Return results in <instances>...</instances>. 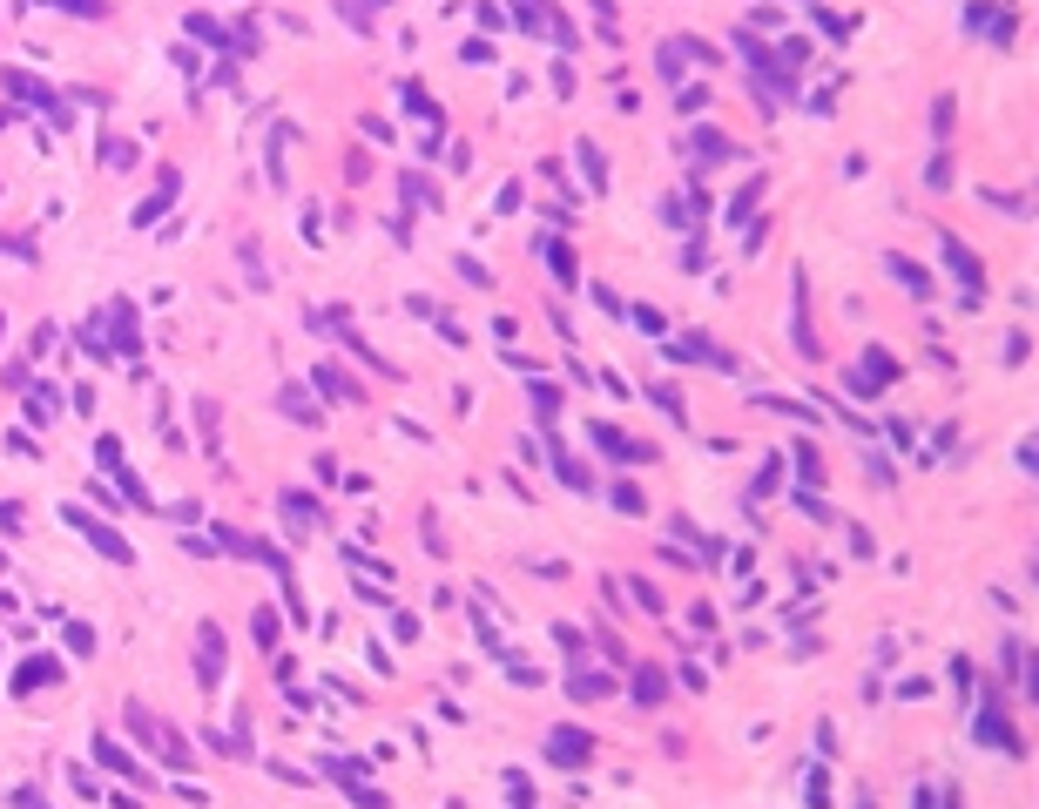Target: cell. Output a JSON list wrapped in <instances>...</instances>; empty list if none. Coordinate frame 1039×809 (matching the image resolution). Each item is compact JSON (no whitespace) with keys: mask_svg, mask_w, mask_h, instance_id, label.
I'll return each mask as SVG.
<instances>
[{"mask_svg":"<svg viewBox=\"0 0 1039 809\" xmlns=\"http://www.w3.org/2000/svg\"><path fill=\"white\" fill-rule=\"evenodd\" d=\"M939 256L951 264V277H959L965 304H979V297H985V277H979V256L965 250V236H939Z\"/></svg>","mask_w":1039,"mask_h":809,"instance_id":"1","label":"cell"},{"mask_svg":"<svg viewBox=\"0 0 1039 809\" xmlns=\"http://www.w3.org/2000/svg\"><path fill=\"white\" fill-rule=\"evenodd\" d=\"M68 526H75V533H89V540L101 546V554H109L115 566H129L135 554H129V540H122V533H109V526H101V520H89V513H81V506H68Z\"/></svg>","mask_w":1039,"mask_h":809,"instance_id":"2","label":"cell"},{"mask_svg":"<svg viewBox=\"0 0 1039 809\" xmlns=\"http://www.w3.org/2000/svg\"><path fill=\"white\" fill-rule=\"evenodd\" d=\"M594 445H601L608 459H621V466H648V459H655V445L628 439V432H614V425H594Z\"/></svg>","mask_w":1039,"mask_h":809,"instance_id":"3","label":"cell"},{"mask_svg":"<svg viewBox=\"0 0 1039 809\" xmlns=\"http://www.w3.org/2000/svg\"><path fill=\"white\" fill-rule=\"evenodd\" d=\"M196 681H203V688H216V681H223V634H216L210 621L196 627Z\"/></svg>","mask_w":1039,"mask_h":809,"instance_id":"4","label":"cell"},{"mask_svg":"<svg viewBox=\"0 0 1039 809\" xmlns=\"http://www.w3.org/2000/svg\"><path fill=\"white\" fill-rule=\"evenodd\" d=\"M965 21H972V34H985V41H1006V34H1013V14H1006V7H992V0L965 7Z\"/></svg>","mask_w":1039,"mask_h":809,"instance_id":"5","label":"cell"},{"mask_svg":"<svg viewBox=\"0 0 1039 809\" xmlns=\"http://www.w3.org/2000/svg\"><path fill=\"white\" fill-rule=\"evenodd\" d=\"M979 742H985V749H1026V742L1013 735L1006 709H985V715H979Z\"/></svg>","mask_w":1039,"mask_h":809,"instance_id":"6","label":"cell"},{"mask_svg":"<svg viewBox=\"0 0 1039 809\" xmlns=\"http://www.w3.org/2000/svg\"><path fill=\"white\" fill-rule=\"evenodd\" d=\"M587 749H594V742H587L581 729H553V735H547V755H553V762H587Z\"/></svg>","mask_w":1039,"mask_h":809,"instance_id":"7","label":"cell"},{"mask_svg":"<svg viewBox=\"0 0 1039 809\" xmlns=\"http://www.w3.org/2000/svg\"><path fill=\"white\" fill-rule=\"evenodd\" d=\"M885 378H891V351H871V358H864V365L851 371V391H864V399H871Z\"/></svg>","mask_w":1039,"mask_h":809,"instance_id":"8","label":"cell"},{"mask_svg":"<svg viewBox=\"0 0 1039 809\" xmlns=\"http://www.w3.org/2000/svg\"><path fill=\"white\" fill-rule=\"evenodd\" d=\"M284 526L290 533H310V526H318V499H310V493H284Z\"/></svg>","mask_w":1039,"mask_h":809,"instance_id":"9","label":"cell"},{"mask_svg":"<svg viewBox=\"0 0 1039 809\" xmlns=\"http://www.w3.org/2000/svg\"><path fill=\"white\" fill-rule=\"evenodd\" d=\"M553 472H561V479H567V486H574V493H587V486H594V479H587V466H581L574 452H567L561 439H553Z\"/></svg>","mask_w":1039,"mask_h":809,"instance_id":"10","label":"cell"},{"mask_svg":"<svg viewBox=\"0 0 1039 809\" xmlns=\"http://www.w3.org/2000/svg\"><path fill=\"white\" fill-rule=\"evenodd\" d=\"M55 681H61V661H27L21 675H14V688H21V695H27V688H55Z\"/></svg>","mask_w":1039,"mask_h":809,"instance_id":"11","label":"cell"},{"mask_svg":"<svg viewBox=\"0 0 1039 809\" xmlns=\"http://www.w3.org/2000/svg\"><path fill=\"white\" fill-rule=\"evenodd\" d=\"M95 755H101V762L115 769V776H135V783H149V776H142V762H135V755H122V749L109 742V735H101V742H95Z\"/></svg>","mask_w":1039,"mask_h":809,"instance_id":"12","label":"cell"},{"mask_svg":"<svg viewBox=\"0 0 1039 809\" xmlns=\"http://www.w3.org/2000/svg\"><path fill=\"white\" fill-rule=\"evenodd\" d=\"M891 277H897V284H905V290H911V297H931V277H925V270H918V264H911V256H891Z\"/></svg>","mask_w":1039,"mask_h":809,"instance_id":"13","label":"cell"},{"mask_svg":"<svg viewBox=\"0 0 1039 809\" xmlns=\"http://www.w3.org/2000/svg\"><path fill=\"white\" fill-rule=\"evenodd\" d=\"M318 385H324V399H338V405L352 399V405H358V385H352V378H344L338 365H318Z\"/></svg>","mask_w":1039,"mask_h":809,"instance_id":"14","label":"cell"},{"mask_svg":"<svg viewBox=\"0 0 1039 809\" xmlns=\"http://www.w3.org/2000/svg\"><path fill=\"white\" fill-rule=\"evenodd\" d=\"M540 250H547V264H553V277L561 284H574V250L561 244V236H540Z\"/></svg>","mask_w":1039,"mask_h":809,"instance_id":"15","label":"cell"},{"mask_svg":"<svg viewBox=\"0 0 1039 809\" xmlns=\"http://www.w3.org/2000/svg\"><path fill=\"white\" fill-rule=\"evenodd\" d=\"M398 101H405V109L419 115V122H439V109H432V95L419 88V81H398Z\"/></svg>","mask_w":1039,"mask_h":809,"instance_id":"16","label":"cell"},{"mask_svg":"<svg viewBox=\"0 0 1039 809\" xmlns=\"http://www.w3.org/2000/svg\"><path fill=\"white\" fill-rule=\"evenodd\" d=\"M662 695H668L662 668H635V701H662Z\"/></svg>","mask_w":1039,"mask_h":809,"instance_id":"17","label":"cell"},{"mask_svg":"<svg viewBox=\"0 0 1039 809\" xmlns=\"http://www.w3.org/2000/svg\"><path fill=\"white\" fill-rule=\"evenodd\" d=\"M696 156L702 162H722V156H736V142H722L716 129H696Z\"/></svg>","mask_w":1039,"mask_h":809,"instance_id":"18","label":"cell"},{"mask_svg":"<svg viewBox=\"0 0 1039 809\" xmlns=\"http://www.w3.org/2000/svg\"><path fill=\"white\" fill-rule=\"evenodd\" d=\"M284 411H290V419H304V425H318V405H310L298 385H284Z\"/></svg>","mask_w":1039,"mask_h":809,"instance_id":"19","label":"cell"},{"mask_svg":"<svg viewBox=\"0 0 1039 809\" xmlns=\"http://www.w3.org/2000/svg\"><path fill=\"white\" fill-rule=\"evenodd\" d=\"M796 472H803V479H824V459H817V445H796Z\"/></svg>","mask_w":1039,"mask_h":809,"instance_id":"20","label":"cell"},{"mask_svg":"<svg viewBox=\"0 0 1039 809\" xmlns=\"http://www.w3.org/2000/svg\"><path fill=\"white\" fill-rule=\"evenodd\" d=\"M614 513H621V520H642V493H635V486H614Z\"/></svg>","mask_w":1039,"mask_h":809,"instance_id":"21","label":"cell"},{"mask_svg":"<svg viewBox=\"0 0 1039 809\" xmlns=\"http://www.w3.org/2000/svg\"><path fill=\"white\" fill-rule=\"evenodd\" d=\"M648 399H655V405H662V411H668V419H675V425H682V419H688V411H682V391H668V385H655V391H648Z\"/></svg>","mask_w":1039,"mask_h":809,"instance_id":"22","label":"cell"},{"mask_svg":"<svg viewBox=\"0 0 1039 809\" xmlns=\"http://www.w3.org/2000/svg\"><path fill=\"white\" fill-rule=\"evenodd\" d=\"M756 196H763V182H742V189H736V202H729V223H736V216H750V202H756Z\"/></svg>","mask_w":1039,"mask_h":809,"instance_id":"23","label":"cell"},{"mask_svg":"<svg viewBox=\"0 0 1039 809\" xmlns=\"http://www.w3.org/2000/svg\"><path fill=\"white\" fill-rule=\"evenodd\" d=\"M581 169H587V182H594V189H608V169H601V156L587 142H581Z\"/></svg>","mask_w":1039,"mask_h":809,"instance_id":"24","label":"cell"},{"mask_svg":"<svg viewBox=\"0 0 1039 809\" xmlns=\"http://www.w3.org/2000/svg\"><path fill=\"white\" fill-rule=\"evenodd\" d=\"M533 411H540V419H553V411H561V399H553V385H540V378H533Z\"/></svg>","mask_w":1039,"mask_h":809,"instance_id":"25","label":"cell"},{"mask_svg":"<svg viewBox=\"0 0 1039 809\" xmlns=\"http://www.w3.org/2000/svg\"><path fill=\"white\" fill-rule=\"evenodd\" d=\"M55 7H68V14H101V0H55Z\"/></svg>","mask_w":1039,"mask_h":809,"instance_id":"26","label":"cell"}]
</instances>
